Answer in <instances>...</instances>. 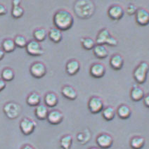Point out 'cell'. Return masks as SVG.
<instances>
[{"label": "cell", "instance_id": "40", "mask_svg": "<svg viewBox=\"0 0 149 149\" xmlns=\"http://www.w3.org/2000/svg\"><path fill=\"white\" fill-rule=\"evenodd\" d=\"M4 55H5V52L3 51L2 49L0 47V61H1L3 58H4Z\"/></svg>", "mask_w": 149, "mask_h": 149}, {"label": "cell", "instance_id": "39", "mask_svg": "<svg viewBox=\"0 0 149 149\" xmlns=\"http://www.w3.org/2000/svg\"><path fill=\"white\" fill-rule=\"evenodd\" d=\"M21 149H35V148H34V147L32 145L27 143V144L23 145V146L21 147Z\"/></svg>", "mask_w": 149, "mask_h": 149}, {"label": "cell", "instance_id": "16", "mask_svg": "<svg viewBox=\"0 0 149 149\" xmlns=\"http://www.w3.org/2000/svg\"><path fill=\"white\" fill-rule=\"evenodd\" d=\"M124 58L119 54H113L110 58V65L111 68L116 70H120L124 65Z\"/></svg>", "mask_w": 149, "mask_h": 149}, {"label": "cell", "instance_id": "20", "mask_svg": "<svg viewBox=\"0 0 149 149\" xmlns=\"http://www.w3.org/2000/svg\"><path fill=\"white\" fill-rule=\"evenodd\" d=\"M26 102L28 106L36 107L41 103V96L37 91H33L27 96Z\"/></svg>", "mask_w": 149, "mask_h": 149}, {"label": "cell", "instance_id": "14", "mask_svg": "<svg viewBox=\"0 0 149 149\" xmlns=\"http://www.w3.org/2000/svg\"><path fill=\"white\" fill-rule=\"evenodd\" d=\"M106 72V66L101 63H94L91 65L89 72L91 76L94 78H101L105 75Z\"/></svg>", "mask_w": 149, "mask_h": 149}, {"label": "cell", "instance_id": "24", "mask_svg": "<svg viewBox=\"0 0 149 149\" xmlns=\"http://www.w3.org/2000/svg\"><path fill=\"white\" fill-rule=\"evenodd\" d=\"M130 144L132 149H141L146 144V139L143 136H135L131 139Z\"/></svg>", "mask_w": 149, "mask_h": 149}, {"label": "cell", "instance_id": "4", "mask_svg": "<svg viewBox=\"0 0 149 149\" xmlns=\"http://www.w3.org/2000/svg\"><path fill=\"white\" fill-rule=\"evenodd\" d=\"M149 65L148 62L142 61L134 69L133 77L139 84H143L148 77Z\"/></svg>", "mask_w": 149, "mask_h": 149}, {"label": "cell", "instance_id": "33", "mask_svg": "<svg viewBox=\"0 0 149 149\" xmlns=\"http://www.w3.org/2000/svg\"><path fill=\"white\" fill-rule=\"evenodd\" d=\"M25 10L21 5L18 6H13L12 10H11V16L14 18H20L24 15Z\"/></svg>", "mask_w": 149, "mask_h": 149}, {"label": "cell", "instance_id": "13", "mask_svg": "<svg viewBox=\"0 0 149 149\" xmlns=\"http://www.w3.org/2000/svg\"><path fill=\"white\" fill-rule=\"evenodd\" d=\"M64 119V116L61 111L57 109L49 111L47 120L51 125H57L61 124Z\"/></svg>", "mask_w": 149, "mask_h": 149}, {"label": "cell", "instance_id": "8", "mask_svg": "<svg viewBox=\"0 0 149 149\" xmlns=\"http://www.w3.org/2000/svg\"><path fill=\"white\" fill-rule=\"evenodd\" d=\"M20 130L25 136L33 134L37 127L36 122L29 118H23L20 122Z\"/></svg>", "mask_w": 149, "mask_h": 149}, {"label": "cell", "instance_id": "41", "mask_svg": "<svg viewBox=\"0 0 149 149\" xmlns=\"http://www.w3.org/2000/svg\"><path fill=\"white\" fill-rule=\"evenodd\" d=\"M21 1L19 0H14L12 1V6H18V5H21Z\"/></svg>", "mask_w": 149, "mask_h": 149}, {"label": "cell", "instance_id": "15", "mask_svg": "<svg viewBox=\"0 0 149 149\" xmlns=\"http://www.w3.org/2000/svg\"><path fill=\"white\" fill-rule=\"evenodd\" d=\"M80 70V63L76 59H71L67 62L65 70L69 75H75Z\"/></svg>", "mask_w": 149, "mask_h": 149}, {"label": "cell", "instance_id": "30", "mask_svg": "<svg viewBox=\"0 0 149 149\" xmlns=\"http://www.w3.org/2000/svg\"><path fill=\"white\" fill-rule=\"evenodd\" d=\"M73 138L72 135L65 134L61 137L60 140V146L62 149H70L72 145Z\"/></svg>", "mask_w": 149, "mask_h": 149}, {"label": "cell", "instance_id": "3", "mask_svg": "<svg viewBox=\"0 0 149 149\" xmlns=\"http://www.w3.org/2000/svg\"><path fill=\"white\" fill-rule=\"evenodd\" d=\"M96 44L100 45H108L111 47H116L118 45V40L111 35L108 28H103L98 33L96 38Z\"/></svg>", "mask_w": 149, "mask_h": 149}, {"label": "cell", "instance_id": "32", "mask_svg": "<svg viewBox=\"0 0 149 149\" xmlns=\"http://www.w3.org/2000/svg\"><path fill=\"white\" fill-rule=\"evenodd\" d=\"M16 47H19V48H25L27 44H28V40L26 37L22 35H18L13 39Z\"/></svg>", "mask_w": 149, "mask_h": 149}, {"label": "cell", "instance_id": "12", "mask_svg": "<svg viewBox=\"0 0 149 149\" xmlns=\"http://www.w3.org/2000/svg\"><path fill=\"white\" fill-rule=\"evenodd\" d=\"M136 22L141 26H146L149 23V13L144 8H139L135 13Z\"/></svg>", "mask_w": 149, "mask_h": 149}, {"label": "cell", "instance_id": "5", "mask_svg": "<svg viewBox=\"0 0 149 149\" xmlns=\"http://www.w3.org/2000/svg\"><path fill=\"white\" fill-rule=\"evenodd\" d=\"M3 111H4L5 116L8 119L15 120L20 116L22 108L21 105L14 101H9L6 103L3 107Z\"/></svg>", "mask_w": 149, "mask_h": 149}, {"label": "cell", "instance_id": "36", "mask_svg": "<svg viewBox=\"0 0 149 149\" xmlns=\"http://www.w3.org/2000/svg\"><path fill=\"white\" fill-rule=\"evenodd\" d=\"M7 13V8L4 4L0 3V16H4Z\"/></svg>", "mask_w": 149, "mask_h": 149}, {"label": "cell", "instance_id": "22", "mask_svg": "<svg viewBox=\"0 0 149 149\" xmlns=\"http://www.w3.org/2000/svg\"><path fill=\"white\" fill-rule=\"evenodd\" d=\"M49 110L48 108L44 104H41L36 106L35 109V115L36 118L40 120H45L47 119L48 116Z\"/></svg>", "mask_w": 149, "mask_h": 149}, {"label": "cell", "instance_id": "42", "mask_svg": "<svg viewBox=\"0 0 149 149\" xmlns=\"http://www.w3.org/2000/svg\"><path fill=\"white\" fill-rule=\"evenodd\" d=\"M89 149H100L99 148H97V147H91Z\"/></svg>", "mask_w": 149, "mask_h": 149}, {"label": "cell", "instance_id": "29", "mask_svg": "<svg viewBox=\"0 0 149 149\" xmlns=\"http://www.w3.org/2000/svg\"><path fill=\"white\" fill-rule=\"evenodd\" d=\"M101 112H102L103 118L106 120H107V121H111V120H113L115 118L116 115V110L114 109V108L112 107L111 106L104 108Z\"/></svg>", "mask_w": 149, "mask_h": 149}, {"label": "cell", "instance_id": "2", "mask_svg": "<svg viewBox=\"0 0 149 149\" xmlns=\"http://www.w3.org/2000/svg\"><path fill=\"white\" fill-rule=\"evenodd\" d=\"M95 4L89 0H79L74 2L73 9L76 16L82 19L90 18L95 12Z\"/></svg>", "mask_w": 149, "mask_h": 149}, {"label": "cell", "instance_id": "35", "mask_svg": "<svg viewBox=\"0 0 149 149\" xmlns=\"http://www.w3.org/2000/svg\"><path fill=\"white\" fill-rule=\"evenodd\" d=\"M137 9H138V8H137V6L136 5L132 4L131 3V4H130L127 6L126 12L128 15H130V16H133V15H135Z\"/></svg>", "mask_w": 149, "mask_h": 149}, {"label": "cell", "instance_id": "23", "mask_svg": "<svg viewBox=\"0 0 149 149\" xmlns=\"http://www.w3.org/2000/svg\"><path fill=\"white\" fill-rule=\"evenodd\" d=\"M48 37L52 42L54 43H59L63 39L62 31L56 28H52L48 32Z\"/></svg>", "mask_w": 149, "mask_h": 149}, {"label": "cell", "instance_id": "17", "mask_svg": "<svg viewBox=\"0 0 149 149\" xmlns=\"http://www.w3.org/2000/svg\"><path fill=\"white\" fill-rule=\"evenodd\" d=\"M45 106L49 108H54L58 104V97L54 91H49L45 96Z\"/></svg>", "mask_w": 149, "mask_h": 149}, {"label": "cell", "instance_id": "25", "mask_svg": "<svg viewBox=\"0 0 149 149\" xmlns=\"http://www.w3.org/2000/svg\"><path fill=\"white\" fill-rule=\"evenodd\" d=\"M93 52L94 55L100 59L106 58L108 56V51L104 45H96L94 48L93 49Z\"/></svg>", "mask_w": 149, "mask_h": 149}, {"label": "cell", "instance_id": "34", "mask_svg": "<svg viewBox=\"0 0 149 149\" xmlns=\"http://www.w3.org/2000/svg\"><path fill=\"white\" fill-rule=\"evenodd\" d=\"M87 130L81 132L77 134V139L79 143L82 144H84V143H87L89 141V139H90V133L87 132Z\"/></svg>", "mask_w": 149, "mask_h": 149}, {"label": "cell", "instance_id": "1", "mask_svg": "<svg viewBox=\"0 0 149 149\" xmlns=\"http://www.w3.org/2000/svg\"><path fill=\"white\" fill-rule=\"evenodd\" d=\"M55 28L61 31L70 30L74 23V17L70 11L65 9H60L54 14L53 18Z\"/></svg>", "mask_w": 149, "mask_h": 149}, {"label": "cell", "instance_id": "10", "mask_svg": "<svg viewBox=\"0 0 149 149\" xmlns=\"http://www.w3.org/2000/svg\"><path fill=\"white\" fill-rule=\"evenodd\" d=\"M96 142L98 146L102 149L110 148L113 144V138L107 133H101L97 136Z\"/></svg>", "mask_w": 149, "mask_h": 149}, {"label": "cell", "instance_id": "26", "mask_svg": "<svg viewBox=\"0 0 149 149\" xmlns=\"http://www.w3.org/2000/svg\"><path fill=\"white\" fill-rule=\"evenodd\" d=\"M1 48L5 53H11L16 49V47L13 39L6 38L3 40Z\"/></svg>", "mask_w": 149, "mask_h": 149}, {"label": "cell", "instance_id": "27", "mask_svg": "<svg viewBox=\"0 0 149 149\" xmlns=\"http://www.w3.org/2000/svg\"><path fill=\"white\" fill-rule=\"evenodd\" d=\"M47 36H48V32L45 28H38L33 31L34 40L39 42L45 41Z\"/></svg>", "mask_w": 149, "mask_h": 149}, {"label": "cell", "instance_id": "19", "mask_svg": "<svg viewBox=\"0 0 149 149\" xmlns=\"http://www.w3.org/2000/svg\"><path fill=\"white\" fill-rule=\"evenodd\" d=\"M144 96L145 93L143 89L137 85L134 86L132 89L131 92H130V97L134 102H139V101L143 100Z\"/></svg>", "mask_w": 149, "mask_h": 149}, {"label": "cell", "instance_id": "6", "mask_svg": "<svg viewBox=\"0 0 149 149\" xmlns=\"http://www.w3.org/2000/svg\"><path fill=\"white\" fill-rule=\"evenodd\" d=\"M30 72L35 78L40 79L46 75L47 72V66L41 61H35L30 67Z\"/></svg>", "mask_w": 149, "mask_h": 149}, {"label": "cell", "instance_id": "11", "mask_svg": "<svg viewBox=\"0 0 149 149\" xmlns=\"http://www.w3.org/2000/svg\"><path fill=\"white\" fill-rule=\"evenodd\" d=\"M125 15V10L120 4H113L108 8V16L113 21H119Z\"/></svg>", "mask_w": 149, "mask_h": 149}, {"label": "cell", "instance_id": "9", "mask_svg": "<svg viewBox=\"0 0 149 149\" xmlns=\"http://www.w3.org/2000/svg\"><path fill=\"white\" fill-rule=\"evenodd\" d=\"M25 49H26L27 53L33 56H40L43 55L45 53L40 42L35 40L28 42Z\"/></svg>", "mask_w": 149, "mask_h": 149}, {"label": "cell", "instance_id": "37", "mask_svg": "<svg viewBox=\"0 0 149 149\" xmlns=\"http://www.w3.org/2000/svg\"><path fill=\"white\" fill-rule=\"evenodd\" d=\"M6 87V82L3 80L2 79L0 78V92L3 91Z\"/></svg>", "mask_w": 149, "mask_h": 149}, {"label": "cell", "instance_id": "28", "mask_svg": "<svg viewBox=\"0 0 149 149\" xmlns=\"http://www.w3.org/2000/svg\"><path fill=\"white\" fill-rule=\"evenodd\" d=\"M1 79L5 82H11L15 77V72L11 68H4L1 71Z\"/></svg>", "mask_w": 149, "mask_h": 149}, {"label": "cell", "instance_id": "21", "mask_svg": "<svg viewBox=\"0 0 149 149\" xmlns=\"http://www.w3.org/2000/svg\"><path fill=\"white\" fill-rule=\"evenodd\" d=\"M116 113L120 119L127 120L132 116V110L127 105L122 104L118 108Z\"/></svg>", "mask_w": 149, "mask_h": 149}, {"label": "cell", "instance_id": "31", "mask_svg": "<svg viewBox=\"0 0 149 149\" xmlns=\"http://www.w3.org/2000/svg\"><path fill=\"white\" fill-rule=\"evenodd\" d=\"M82 47L86 50H91L94 48L96 46V42L91 37H82L80 40Z\"/></svg>", "mask_w": 149, "mask_h": 149}, {"label": "cell", "instance_id": "18", "mask_svg": "<svg viewBox=\"0 0 149 149\" xmlns=\"http://www.w3.org/2000/svg\"><path fill=\"white\" fill-rule=\"evenodd\" d=\"M61 94L66 99L74 101L77 99V92L76 89L71 85H64L61 89Z\"/></svg>", "mask_w": 149, "mask_h": 149}, {"label": "cell", "instance_id": "7", "mask_svg": "<svg viewBox=\"0 0 149 149\" xmlns=\"http://www.w3.org/2000/svg\"><path fill=\"white\" fill-rule=\"evenodd\" d=\"M88 108L93 114L101 113L104 108V103L103 99L99 96H93L88 101Z\"/></svg>", "mask_w": 149, "mask_h": 149}, {"label": "cell", "instance_id": "38", "mask_svg": "<svg viewBox=\"0 0 149 149\" xmlns=\"http://www.w3.org/2000/svg\"><path fill=\"white\" fill-rule=\"evenodd\" d=\"M143 104H144L146 107L148 108L149 107V95L147 94V95H145L143 99Z\"/></svg>", "mask_w": 149, "mask_h": 149}]
</instances>
